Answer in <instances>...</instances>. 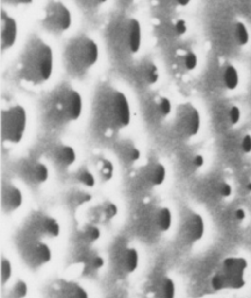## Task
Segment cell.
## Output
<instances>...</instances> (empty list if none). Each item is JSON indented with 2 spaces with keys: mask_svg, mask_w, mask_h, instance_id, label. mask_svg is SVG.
<instances>
[{
  "mask_svg": "<svg viewBox=\"0 0 251 298\" xmlns=\"http://www.w3.org/2000/svg\"><path fill=\"white\" fill-rule=\"evenodd\" d=\"M93 119L101 132L114 135L128 128L131 123L129 100L118 88L101 85L92 105Z\"/></svg>",
  "mask_w": 251,
  "mask_h": 298,
  "instance_id": "cell-1",
  "label": "cell"
},
{
  "mask_svg": "<svg viewBox=\"0 0 251 298\" xmlns=\"http://www.w3.org/2000/svg\"><path fill=\"white\" fill-rule=\"evenodd\" d=\"M18 76L32 86L43 85L52 78L54 52L43 38L33 37L26 43L18 61Z\"/></svg>",
  "mask_w": 251,
  "mask_h": 298,
  "instance_id": "cell-2",
  "label": "cell"
},
{
  "mask_svg": "<svg viewBox=\"0 0 251 298\" xmlns=\"http://www.w3.org/2000/svg\"><path fill=\"white\" fill-rule=\"evenodd\" d=\"M107 43L119 58L133 57L142 46L141 23L133 17L119 16L107 28Z\"/></svg>",
  "mask_w": 251,
  "mask_h": 298,
  "instance_id": "cell-3",
  "label": "cell"
},
{
  "mask_svg": "<svg viewBox=\"0 0 251 298\" xmlns=\"http://www.w3.org/2000/svg\"><path fill=\"white\" fill-rule=\"evenodd\" d=\"M83 97L78 90L69 84H62L50 92L46 100V114L59 125L78 121L83 114Z\"/></svg>",
  "mask_w": 251,
  "mask_h": 298,
  "instance_id": "cell-4",
  "label": "cell"
},
{
  "mask_svg": "<svg viewBox=\"0 0 251 298\" xmlns=\"http://www.w3.org/2000/svg\"><path fill=\"white\" fill-rule=\"evenodd\" d=\"M99 59V46L91 37L77 35L67 43L63 53L64 67L74 77L85 76Z\"/></svg>",
  "mask_w": 251,
  "mask_h": 298,
  "instance_id": "cell-5",
  "label": "cell"
},
{
  "mask_svg": "<svg viewBox=\"0 0 251 298\" xmlns=\"http://www.w3.org/2000/svg\"><path fill=\"white\" fill-rule=\"evenodd\" d=\"M248 262L240 256H230L223 260L220 270L212 277V288L215 291L238 290L246 285Z\"/></svg>",
  "mask_w": 251,
  "mask_h": 298,
  "instance_id": "cell-6",
  "label": "cell"
},
{
  "mask_svg": "<svg viewBox=\"0 0 251 298\" xmlns=\"http://www.w3.org/2000/svg\"><path fill=\"white\" fill-rule=\"evenodd\" d=\"M18 252L23 262L32 269L46 267L53 260V250L46 240L25 231L18 240Z\"/></svg>",
  "mask_w": 251,
  "mask_h": 298,
  "instance_id": "cell-7",
  "label": "cell"
},
{
  "mask_svg": "<svg viewBox=\"0 0 251 298\" xmlns=\"http://www.w3.org/2000/svg\"><path fill=\"white\" fill-rule=\"evenodd\" d=\"M27 111L22 105H12L2 111L1 134L2 141L10 146L20 145L27 130Z\"/></svg>",
  "mask_w": 251,
  "mask_h": 298,
  "instance_id": "cell-8",
  "label": "cell"
},
{
  "mask_svg": "<svg viewBox=\"0 0 251 298\" xmlns=\"http://www.w3.org/2000/svg\"><path fill=\"white\" fill-rule=\"evenodd\" d=\"M42 26L54 35H62L72 26V14L61 0H52L44 8Z\"/></svg>",
  "mask_w": 251,
  "mask_h": 298,
  "instance_id": "cell-9",
  "label": "cell"
},
{
  "mask_svg": "<svg viewBox=\"0 0 251 298\" xmlns=\"http://www.w3.org/2000/svg\"><path fill=\"white\" fill-rule=\"evenodd\" d=\"M23 231L44 240L57 239L61 235V224L50 213L35 210L27 217Z\"/></svg>",
  "mask_w": 251,
  "mask_h": 298,
  "instance_id": "cell-10",
  "label": "cell"
},
{
  "mask_svg": "<svg viewBox=\"0 0 251 298\" xmlns=\"http://www.w3.org/2000/svg\"><path fill=\"white\" fill-rule=\"evenodd\" d=\"M143 226L155 234H164L172 227L173 216L171 208L162 204H150L143 208L140 217Z\"/></svg>",
  "mask_w": 251,
  "mask_h": 298,
  "instance_id": "cell-11",
  "label": "cell"
},
{
  "mask_svg": "<svg viewBox=\"0 0 251 298\" xmlns=\"http://www.w3.org/2000/svg\"><path fill=\"white\" fill-rule=\"evenodd\" d=\"M201 119L198 110L192 104L185 103L177 107L173 118V128L179 136L191 139L200 130Z\"/></svg>",
  "mask_w": 251,
  "mask_h": 298,
  "instance_id": "cell-12",
  "label": "cell"
},
{
  "mask_svg": "<svg viewBox=\"0 0 251 298\" xmlns=\"http://www.w3.org/2000/svg\"><path fill=\"white\" fill-rule=\"evenodd\" d=\"M112 262L115 272L120 276H130L140 267V253L136 247L121 242L112 254Z\"/></svg>",
  "mask_w": 251,
  "mask_h": 298,
  "instance_id": "cell-13",
  "label": "cell"
},
{
  "mask_svg": "<svg viewBox=\"0 0 251 298\" xmlns=\"http://www.w3.org/2000/svg\"><path fill=\"white\" fill-rule=\"evenodd\" d=\"M167 170L164 163L158 160H149L137 169V181L146 187L155 189L162 186L166 181Z\"/></svg>",
  "mask_w": 251,
  "mask_h": 298,
  "instance_id": "cell-14",
  "label": "cell"
},
{
  "mask_svg": "<svg viewBox=\"0 0 251 298\" xmlns=\"http://www.w3.org/2000/svg\"><path fill=\"white\" fill-rule=\"evenodd\" d=\"M20 175L31 186H41L49 181L50 170L43 161L27 157L20 163Z\"/></svg>",
  "mask_w": 251,
  "mask_h": 298,
  "instance_id": "cell-15",
  "label": "cell"
},
{
  "mask_svg": "<svg viewBox=\"0 0 251 298\" xmlns=\"http://www.w3.org/2000/svg\"><path fill=\"white\" fill-rule=\"evenodd\" d=\"M176 283L167 274H157L148 282L146 298H176Z\"/></svg>",
  "mask_w": 251,
  "mask_h": 298,
  "instance_id": "cell-16",
  "label": "cell"
},
{
  "mask_svg": "<svg viewBox=\"0 0 251 298\" xmlns=\"http://www.w3.org/2000/svg\"><path fill=\"white\" fill-rule=\"evenodd\" d=\"M205 222L201 214L192 212L187 214L180 225V237L187 245L197 243L204 238Z\"/></svg>",
  "mask_w": 251,
  "mask_h": 298,
  "instance_id": "cell-17",
  "label": "cell"
},
{
  "mask_svg": "<svg viewBox=\"0 0 251 298\" xmlns=\"http://www.w3.org/2000/svg\"><path fill=\"white\" fill-rule=\"evenodd\" d=\"M48 298H90L86 289L71 279H57L50 285Z\"/></svg>",
  "mask_w": 251,
  "mask_h": 298,
  "instance_id": "cell-18",
  "label": "cell"
},
{
  "mask_svg": "<svg viewBox=\"0 0 251 298\" xmlns=\"http://www.w3.org/2000/svg\"><path fill=\"white\" fill-rule=\"evenodd\" d=\"M187 22L178 18H165L155 26L157 37L164 41H172L184 37L187 33Z\"/></svg>",
  "mask_w": 251,
  "mask_h": 298,
  "instance_id": "cell-19",
  "label": "cell"
},
{
  "mask_svg": "<svg viewBox=\"0 0 251 298\" xmlns=\"http://www.w3.org/2000/svg\"><path fill=\"white\" fill-rule=\"evenodd\" d=\"M160 77V69L152 59L143 58L136 63L134 69V78L139 85L150 88L157 84Z\"/></svg>",
  "mask_w": 251,
  "mask_h": 298,
  "instance_id": "cell-20",
  "label": "cell"
},
{
  "mask_svg": "<svg viewBox=\"0 0 251 298\" xmlns=\"http://www.w3.org/2000/svg\"><path fill=\"white\" fill-rule=\"evenodd\" d=\"M76 264L84 274H92L100 272L106 264V261L99 252L90 247H84L82 252L77 255Z\"/></svg>",
  "mask_w": 251,
  "mask_h": 298,
  "instance_id": "cell-21",
  "label": "cell"
},
{
  "mask_svg": "<svg viewBox=\"0 0 251 298\" xmlns=\"http://www.w3.org/2000/svg\"><path fill=\"white\" fill-rule=\"evenodd\" d=\"M23 201H25L23 192L19 186L13 183L6 184L1 195V205L4 212L13 213L20 210L23 205Z\"/></svg>",
  "mask_w": 251,
  "mask_h": 298,
  "instance_id": "cell-22",
  "label": "cell"
},
{
  "mask_svg": "<svg viewBox=\"0 0 251 298\" xmlns=\"http://www.w3.org/2000/svg\"><path fill=\"white\" fill-rule=\"evenodd\" d=\"M52 157L58 168L70 169L77 162V150L71 145L58 142L53 147Z\"/></svg>",
  "mask_w": 251,
  "mask_h": 298,
  "instance_id": "cell-23",
  "label": "cell"
},
{
  "mask_svg": "<svg viewBox=\"0 0 251 298\" xmlns=\"http://www.w3.org/2000/svg\"><path fill=\"white\" fill-rule=\"evenodd\" d=\"M146 110L152 119L157 121H163L171 117L172 114V101L170 98L163 94H155L146 104Z\"/></svg>",
  "mask_w": 251,
  "mask_h": 298,
  "instance_id": "cell-24",
  "label": "cell"
},
{
  "mask_svg": "<svg viewBox=\"0 0 251 298\" xmlns=\"http://www.w3.org/2000/svg\"><path fill=\"white\" fill-rule=\"evenodd\" d=\"M198 65V56L191 50L179 48L171 54L170 57V68L177 71H193Z\"/></svg>",
  "mask_w": 251,
  "mask_h": 298,
  "instance_id": "cell-25",
  "label": "cell"
},
{
  "mask_svg": "<svg viewBox=\"0 0 251 298\" xmlns=\"http://www.w3.org/2000/svg\"><path fill=\"white\" fill-rule=\"evenodd\" d=\"M18 33H19V27H18L17 20L13 17L7 14L6 12H2L1 14V49L2 52L13 48L14 44L17 43Z\"/></svg>",
  "mask_w": 251,
  "mask_h": 298,
  "instance_id": "cell-26",
  "label": "cell"
},
{
  "mask_svg": "<svg viewBox=\"0 0 251 298\" xmlns=\"http://www.w3.org/2000/svg\"><path fill=\"white\" fill-rule=\"evenodd\" d=\"M77 238L84 247H92L101 239V229L95 224H83L77 229Z\"/></svg>",
  "mask_w": 251,
  "mask_h": 298,
  "instance_id": "cell-27",
  "label": "cell"
},
{
  "mask_svg": "<svg viewBox=\"0 0 251 298\" xmlns=\"http://www.w3.org/2000/svg\"><path fill=\"white\" fill-rule=\"evenodd\" d=\"M119 156L126 165H135L141 160V149L133 142H124L119 147Z\"/></svg>",
  "mask_w": 251,
  "mask_h": 298,
  "instance_id": "cell-28",
  "label": "cell"
},
{
  "mask_svg": "<svg viewBox=\"0 0 251 298\" xmlns=\"http://www.w3.org/2000/svg\"><path fill=\"white\" fill-rule=\"evenodd\" d=\"M95 216L100 223H109L116 218L119 214V206L115 202L105 201L95 208Z\"/></svg>",
  "mask_w": 251,
  "mask_h": 298,
  "instance_id": "cell-29",
  "label": "cell"
},
{
  "mask_svg": "<svg viewBox=\"0 0 251 298\" xmlns=\"http://www.w3.org/2000/svg\"><path fill=\"white\" fill-rule=\"evenodd\" d=\"M73 177L74 181L85 189H93L97 186V177L89 167H80L78 170L74 172Z\"/></svg>",
  "mask_w": 251,
  "mask_h": 298,
  "instance_id": "cell-30",
  "label": "cell"
},
{
  "mask_svg": "<svg viewBox=\"0 0 251 298\" xmlns=\"http://www.w3.org/2000/svg\"><path fill=\"white\" fill-rule=\"evenodd\" d=\"M92 199H93L92 193L86 191L85 189L76 190V191H72L70 193V196H69V205H70L72 210L78 211L79 208L88 205Z\"/></svg>",
  "mask_w": 251,
  "mask_h": 298,
  "instance_id": "cell-31",
  "label": "cell"
},
{
  "mask_svg": "<svg viewBox=\"0 0 251 298\" xmlns=\"http://www.w3.org/2000/svg\"><path fill=\"white\" fill-rule=\"evenodd\" d=\"M221 82L227 90H235L237 88L240 77H238V73L234 65L227 64L223 68L222 73H221Z\"/></svg>",
  "mask_w": 251,
  "mask_h": 298,
  "instance_id": "cell-32",
  "label": "cell"
},
{
  "mask_svg": "<svg viewBox=\"0 0 251 298\" xmlns=\"http://www.w3.org/2000/svg\"><path fill=\"white\" fill-rule=\"evenodd\" d=\"M97 172L99 178L105 183L112 181L114 177L115 172V167L113 165V162L107 157H100L97 161Z\"/></svg>",
  "mask_w": 251,
  "mask_h": 298,
  "instance_id": "cell-33",
  "label": "cell"
},
{
  "mask_svg": "<svg viewBox=\"0 0 251 298\" xmlns=\"http://www.w3.org/2000/svg\"><path fill=\"white\" fill-rule=\"evenodd\" d=\"M29 294L28 283L25 279H18L8 291V298H27Z\"/></svg>",
  "mask_w": 251,
  "mask_h": 298,
  "instance_id": "cell-34",
  "label": "cell"
},
{
  "mask_svg": "<svg viewBox=\"0 0 251 298\" xmlns=\"http://www.w3.org/2000/svg\"><path fill=\"white\" fill-rule=\"evenodd\" d=\"M154 2L162 10L172 12L173 10L186 7L191 2V0H154Z\"/></svg>",
  "mask_w": 251,
  "mask_h": 298,
  "instance_id": "cell-35",
  "label": "cell"
},
{
  "mask_svg": "<svg viewBox=\"0 0 251 298\" xmlns=\"http://www.w3.org/2000/svg\"><path fill=\"white\" fill-rule=\"evenodd\" d=\"M235 34L236 42H237L238 46H247L248 42H249V32H248L247 27L243 22L235 23Z\"/></svg>",
  "mask_w": 251,
  "mask_h": 298,
  "instance_id": "cell-36",
  "label": "cell"
},
{
  "mask_svg": "<svg viewBox=\"0 0 251 298\" xmlns=\"http://www.w3.org/2000/svg\"><path fill=\"white\" fill-rule=\"evenodd\" d=\"M0 273H1V283L5 287V285L11 281L12 275H13V266H12L11 260H8V259H6V258L1 259Z\"/></svg>",
  "mask_w": 251,
  "mask_h": 298,
  "instance_id": "cell-37",
  "label": "cell"
},
{
  "mask_svg": "<svg viewBox=\"0 0 251 298\" xmlns=\"http://www.w3.org/2000/svg\"><path fill=\"white\" fill-rule=\"evenodd\" d=\"M214 190L222 198H228L233 193V187L227 182H219V183H216V186H214Z\"/></svg>",
  "mask_w": 251,
  "mask_h": 298,
  "instance_id": "cell-38",
  "label": "cell"
},
{
  "mask_svg": "<svg viewBox=\"0 0 251 298\" xmlns=\"http://www.w3.org/2000/svg\"><path fill=\"white\" fill-rule=\"evenodd\" d=\"M76 1L85 10L94 11L104 6L108 0H76Z\"/></svg>",
  "mask_w": 251,
  "mask_h": 298,
  "instance_id": "cell-39",
  "label": "cell"
},
{
  "mask_svg": "<svg viewBox=\"0 0 251 298\" xmlns=\"http://www.w3.org/2000/svg\"><path fill=\"white\" fill-rule=\"evenodd\" d=\"M227 117H228L230 125L235 126V125H237L241 120V110L235 105L230 106L228 112H227Z\"/></svg>",
  "mask_w": 251,
  "mask_h": 298,
  "instance_id": "cell-40",
  "label": "cell"
},
{
  "mask_svg": "<svg viewBox=\"0 0 251 298\" xmlns=\"http://www.w3.org/2000/svg\"><path fill=\"white\" fill-rule=\"evenodd\" d=\"M205 165V157L201 154H194L190 159V166L193 169H200Z\"/></svg>",
  "mask_w": 251,
  "mask_h": 298,
  "instance_id": "cell-41",
  "label": "cell"
},
{
  "mask_svg": "<svg viewBox=\"0 0 251 298\" xmlns=\"http://www.w3.org/2000/svg\"><path fill=\"white\" fill-rule=\"evenodd\" d=\"M241 149L244 154L251 153V135H249V134H247V135L242 138Z\"/></svg>",
  "mask_w": 251,
  "mask_h": 298,
  "instance_id": "cell-42",
  "label": "cell"
},
{
  "mask_svg": "<svg viewBox=\"0 0 251 298\" xmlns=\"http://www.w3.org/2000/svg\"><path fill=\"white\" fill-rule=\"evenodd\" d=\"M6 4L12 6H26L31 5L34 0H4Z\"/></svg>",
  "mask_w": 251,
  "mask_h": 298,
  "instance_id": "cell-43",
  "label": "cell"
},
{
  "mask_svg": "<svg viewBox=\"0 0 251 298\" xmlns=\"http://www.w3.org/2000/svg\"><path fill=\"white\" fill-rule=\"evenodd\" d=\"M246 211L243 210V208H237V210L235 211V213H234V217H235V219L237 220V222H243L244 219H246Z\"/></svg>",
  "mask_w": 251,
  "mask_h": 298,
  "instance_id": "cell-44",
  "label": "cell"
},
{
  "mask_svg": "<svg viewBox=\"0 0 251 298\" xmlns=\"http://www.w3.org/2000/svg\"><path fill=\"white\" fill-rule=\"evenodd\" d=\"M119 2L124 6H131L136 2V0H119Z\"/></svg>",
  "mask_w": 251,
  "mask_h": 298,
  "instance_id": "cell-45",
  "label": "cell"
},
{
  "mask_svg": "<svg viewBox=\"0 0 251 298\" xmlns=\"http://www.w3.org/2000/svg\"><path fill=\"white\" fill-rule=\"evenodd\" d=\"M246 190L248 192H251V182H248L246 184Z\"/></svg>",
  "mask_w": 251,
  "mask_h": 298,
  "instance_id": "cell-46",
  "label": "cell"
}]
</instances>
